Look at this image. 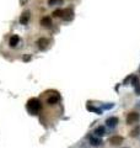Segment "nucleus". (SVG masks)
I'll return each mask as SVG.
<instances>
[{
  "mask_svg": "<svg viewBox=\"0 0 140 148\" xmlns=\"http://www.w3.org/2000/svg\"><path fill=\"white\" fill-rule=\"evenodd\" d=\"M140 120V114L138 111H131L125 117V121H127V125H137Z\"/></svg>",
  "mask_w": 140,
  "mask_h": 148,
  "instance_id": "f03ea898",
  "label": "nucleus"
},
{
  "mask_svg": "<svg viewBox=\"0 0 140 148\" xmlns=\"http://www.w3.org/2000/svg\"><path fill=\"white\" fill-rule=\"evenodd\" d=\"M26 109L28 111V114L31 115H38L42 110V102H41L39 99L37 98H32L27 101L26 104Z\"/></svg>",
  "mask_w": 140,
  "mask_h": 148,
  "instance_id": "f257e3e1",
  "label": "nucleus"
},
{
  "mask_svg": "<svg viewBox=\"0 0 140 148\" xmlns=\"http://www.w3.org/2000/svg\"><path fill=\"white\" fill-rule=\"evenodd\" d=\"M49 43H51V41H49L47 37H41V38H38V41H37V46H38L41 51H46L49 47Z\"/></svg>",
  "mask_w": 140,
  "mask_h": 148,
  "instance_id": "39448f33",
  "label": "nucleus"
},
{
  "mask_svg": "<svg viewBox=\"0 0 140 148\" xmlns=\"http://www.w3.org/2000/svg\"><path fill=\"white\" fill-rule=\"evenodd\" d=\"M87 110H89V111H92V112H96V114H98V115L102 114V109H98V108H96V106L87 105Z\"/></svg>",
  "mask_w": 140,
  "mask_h": 148,
  "instance_id": "4468645a",
  "label": "nucleus"
},
{
  "mask_svg": "<svg viewBox=\"0 0 140 148\" xmlns=\"http://www.w3.org/2000/svg\"><path fill=\"white\" fill-rule=\"evenodd\" d=\"M118 123H119V118L118 117L111 116V117H108L106 120V127H108V128L113 130V128H116V127L118 126Z\"/></svg>",
  "mask_w": 140,
  "mask_h": 148,
  "instance_id": "0eeeda50",
  "label": "nucleus"
},
{
  "mask_svg": "<svg viewBox=\"0 0 140 148\" xmlns=\"http://www.w3.org/2000/svg\"><path fill=\"white\" fill-rule=\"evenodd\" d=\"M130 79H131V75H129V77L124 80V85H129V84H130Z\"/></svg>",
  "mask_w": 140,
  "mask_h": 148,
  "instance_id": "aec40b11",
  "label": "nucleus"
},
{
  "mask_svg": "<svg viewBox=\"0 0 140 148\" xmlns=\"http://www.w3.org/2000/svg\"><path fill=\"white\" fill-rule=\"evenodd\" d=\"M113 106H114V104H112V102H109V104L108 105H102V110H109V109H112L113 108Z\"/></svg>",
  "mask_w": 140,
  "mask_h": 148,
  "instance_id": "6ab92c4d",
  "label": "nucleus"
},
{
  "mask_svg": "<svg viewBox=\"0 0 140 148\" xmlns=\"http://www.w3.org/2000/svg\"><path fill=\"white\" fill-rule=\"evenodd\" d=\"M93 135L97 136V137H103V136L107 135V130L105 126H97L93 131Z\"/></svg>",
  "mask_w": 140,
  "mask_h": 148,
  "instance_id": "9d476101",
  "label": "nucleus"
},
{
  "mask_svg": "<svg viewBox=\"0 0 140 148\" xmlns=\"http://www.w3.org/2000/svg\"><path fill=\"white\" fill-rule=\"evenodd\" d=\"M59 101H60V95L58 93H54L53 95H51L47 99V102L49 105H54V104H57V102H59Z\"/></svg>",
  "mask_w": 140,
  "mask_h": 148,
  "instance_id": "9b49d317",
  "label": "nucleus"
},
{
  "mask_svg": "<svg viewBox=\"0 0 140 148\" xmlns=\"http://www.w3.org/2000/svg\"><path fill=\"white\" fill-rule=\"evenodd\" d=\"M123 142H124V138H123L122 136H118V135L112 136V137H109V139H108V143L111 146H113V147L121 146Z\"/></svg>",
  "mask_w": 140,
  "mask_h": 148,
  "instance_id": "423d86ee",
  "label": "nucleus"
},
{
  "mask_svg": "<svg viewBox=\"0 0 140 148\" xmlns=\"http://www.w3.org/2000/svg\"><path fill=\"white\" fill-rule=\"evenodd\" d=\"M74 10L71 9V7H67V9H63V15H61V19L64 20V21H71V20L74 19Z\"/></svg>",
  "mask_w": 140,
  "mask_h": 148,
  "instance_id": "7ed1b4c3",
  "label": "nucleus"
},
{
  "mask_svg": "<svg viewBox=\"0 0 140 148\" xmlns=\"http://www.w3.org/2000/svg\"><path fill=\"white\" fill-rule=\"evenodd\" d=\"M123 148H129V147H123Z\"/></svg>",
  "mask_w": 140,
  "mask_h": 148,
  "instance_id": "4be33fe9",
  "label": "nucleus"
},
{
  "mask_svg": "<svg viewBox=\"0 0 140 148\" xmlns=\"http://www.w3.org/2000/svg\"><path fill=\"white\" fill-rule=\"evenodd\" d=\"M64 0H48V5L49 6H57V5H61Z\"/></svg>",
  "mask_w": 140,
  "mask_h": 148,
  "instance_id": "2eb2a0df",
  "label": "nucleus"
},
{
  "mask_svg": "<svg viewBox=\"0 0 140 148\" xmlns=\"http://www.w3.org/2000/svg\"><path fill=\"white\" fill-rule=\"evenodd\" d=\"M129 136H130L131 138H138V137H140V125H135L133 128L130 130Z\"/></svg>",
  "mask_w": 140,
  "mask_h": 148,
  "instance_id": "f8f14e48",
  "label": "nucleus"
},
{
  "mask_svg": "<svg viewBox=\"0 0 140 148\" xmlns=\"http://www.w3.org/2000/svg\"><path fill=\"white\" fill-rule=\"evenodd\" d=\"M23 61H25V62H27V61H30V56H27V57H25V58H23Z\"/></svg>",
  "mask_w": 140,
  "mask_h": 148,
  "instance_id": "412c9836",
  "label": "nucleus"
},
{
  "mask_svg": "<svg viewBox=\"0 0 140 148\" xmlns=\"http://www.w3.org/2000/svg\"><path fill=\"white\" fill-rule=\"evenodd\" d=\"M134 93H135V95L140 96V83H139L138 85H135V86H134Z\"/></svg>",
  "mask_w": 140,
  "mask_h": 148,
  "instance_id": "a211bd4d",
  "label": "nucleus"
},
{
  "mask_svg": "<svg viewBox=\"0 0 140 148\" xmlns=\"http://www.w3.org/2000/svg\"><path fill=\"white\" fill-rule=\"evenodd\" d=\"M53 17H61V15H63V9H57L53 11Z\"/></svg>",
  "mask_w": 140,
  "mask_h": 148,
  "instance_id": "dca6fc26",
  "label": "nucleus"
},
{
  "mask_svg": "<svg viewBox=\"0 0 140 148\" xmlns=\"http://www.w3.org/2000/svg\"><path fill=\"white\" fill-rule=\"evenodd\" d=\"M30 19H31V11L30 10H26L23 11L21 16H20V24L21 25H27L30 22Z\"/></svg>",
  "mask_w": 140,
  "mask_h": 148,
  "instance_id": "6e6552de",
  "label": "nucleus"
},
{
  "mask_svg": "<svg viewBox=\"0 0 140 148\" xmlns=\"http://www.w3.org/2000/svg\"><path fill=\"white\" fill-rule=\"evenodd\" d=\"M41 26L42 27H51L52 26V17L51 16H43L41 19Z\"/></svg>",
  "mask_w": 140,
  "mask_h": 148,
  "instance_id": "ddd939ff",
  "label": "nucleus"
},
{
  "mask_svg": "<svg viewBox=\"0 0 140 148\" xmlns=\"http://www.w3.org/2000/svg\"><path fill=\"white\" fill-rule=\"evenodd\" d=\"M89 142H90V145H91L92 147H101L102 145H103V141L101 139V137H97V136H95V135H90L89 136Z\"/></svg>",
  "mask_w": 140,
  "mask_h": 148,
  "instance_id": "20e7f679",
  "label": "nucleus"
},
{
  "mask_svg": "<svg viewBox=\"0 0 140 148\" xmlns=\"http://www.w3.org/2000/svg\"><path fill=\"white\" fill-rule=\"evenodd\" d=\"M140 83L139 81V78L138 77H134V75H131V79H130V85H133V88L135 85H138Z\"/></svg>",
  "mask_w": 140,
  "mask_h": 148,
  "instance_id": "f3484780",
  "label": "nucleus"
},
{
  "mask_svg": "<svg viewBox=\"0 0 140 148\" xmlns=\"http://www.w3.org/2000/svg\"><path fill=\"white\" fill-rule=\"evenodd\" d=\"M20 43V36L19 35H12L9 40V46L11 48H16Z\"/></svg>",
  "mask_w": 140,
  "mask_h": 148,
  "instance_id": "1a4fd4ad",
  "label": "nucleus"
}]
</instances>
